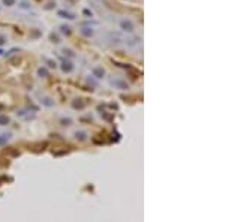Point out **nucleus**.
Wrapping results in <instances>:
<instances>
[{"label": "nucleus", "mask_w": 225, "mask_h": 222, "mask_svg": "<svg viewBox=\"0 0 225 222\" xmlns=\"http://www.w3.org/2000/svg\"><path fill=\"white\" fill-rule=\"evenodd\" d=\"M113 84L119 86L122 90H126V89H128V84H125V83H122V81H113Z\"/></svg>", "instance_id": "nucleus-2"}, {"label": "nucleus", "mask_w": 225, "mask_h": 222, "mask_svg": "<svg viewBox=\"0 0 225 222\" xmlns=\"http://www.w3.org/2000/svg\"><path fill=\"white\" fill-rule=\"evenodd\" d=\"M77 138H80V140H84V134H83V132H80V134L77 132Z\"/></svg>", "instance_id": "nucleus-9"}, {"label": "nucleus", "mask_w": 225, "mask_h": 222, "mask_svg": "<svg viewBox=\"0 0 225 222\" xmlns=\"http://www.w3.org/2000/svg\"><path fill=\"white\" fill-rule=\"evenodd\" d=\"M120 26H122V29H123V30H128V32H131L134 29V26H132V23L129 21V20H123V21L120 23Z\"/></svg>", "instance_id": "nucleus-1"}, {"label": "nucleus", "mask_w": 225, "mask_h": 222, "mask_svg": "<svg viewBox=\"0 0 225 222\" xmlns=\"http://www.w3.org/2000/svg\"><path fill=\"white\" fill-rule=\"evenodd\" d=\"M0 137H2V138H0V144H3V143L9 138V135H0Z\"/></svg>", "instance_id": "nucleus-6"}, {"label": "nucleus", "mask_w": 225, "mask_h": 222, "mask_svg": "<svg viewBox=\"0 0 225 222\" xmlns=\"http://www.w3.org/2000/svg\"><path fill=\"white\" fill-rule=\"evenodd\" d=\"M39 75H47V71L45 69H39Z\"/></svg>", "instance_id": "nucleus-11"}, {"label": "nucleus", "mask_w": 225, "mask_h": 222, "mask_svg": "<svg viewBox=\"0 0 225 222\" xmlns=\"http://www.w3.org/2000/svg\"><path fill=\"white\" fill-rule=\"evenodd\" d=\"M62 32H63V33H69V27L63 26V27H62Z\"/></svg>", "instance_id": "nucleus-8"}, {"label": "nucleus", "mask_w": 225, "mask_h": 222, "mask_svg": "<svg viewBox=\"0 0 225 222\" xmlns=\"http://www.w3.org/2000/svg\"><path fill=\"white\" fill-rule=\"evenodd\" d=\"M3 3H5V5H8V6H11V5L15 3V0H3Z\"/></svg>", "instance_id": "nucleus-7"}, {"label": "nucleus", "mask_w": 225, "mask_h": 222, "mask_svg": "<svg viewBox=\"0 0 225 222\" xmlns=\"http://www.w3.org/2000/svg\"><path fill=\"white\" fill-rule=\"evenodd\" d=\"M83 33L89 36V35H92V30H87V29H84V30H83Z\"/></svg>", "instance_id": "nucleus-10"}, {"label": "nucleus", "mask_w": 225, "mask_h": 222, "mask_svg": "<svg viewBox=\"0 0 225 222\" xmlns=\"http://www.w3.org/2000/svg\"><path fill=\"white\" fill-rule=\"evenodd\" d=\"M9 123V119L6 116H0V126H3V125H8Z\"/></svg>", "instance_id": "nucleus-3"}, {"label": "nucleus", "mask_w": 225, "mask_h": 222, "mask_svg": "<svg viewBox=\"0 0 225 222\" xmlns=\"http://www.w3.org/2000/svg\"><path fill=\"white\" fill-rule=\"evenodd\" d=\"M93 74H95V75H96V77H98V78H101V77H102V75H104V71H102V69H101V68H96V69H95V71H93Z\"/></svg>", "instance_id": "nucleus-4"}, {"label": "nucleus", "mask_w": 225, "mask_h": 222, "mask_svg": "<svg viewBox=\"0 0 225 222\" xmlns=\"http://www.w3.org/2000/svg\"><path fill=\"white\" fill-rule=\"evenodd\" d=\"M63 71H68V72H69V71H72V66H71V63H65V65H63Z\"/></svg>", "instance_id": "nucleus-5"}, {"label": "nucleus", "mask_w": 225, "mask_h": 222, "mask_svg": "<svg viewBox=\"0 0 225 222\" xmlns=\"http://www.w3.org/2000/svg\"><path fill=\"white\" fill-rule=\"evenodd\" d=\"M3 42H5V38H3V36H0V45H2Z\"/></svg>", "instance_id": "nucleus-12"}]
</instances>
